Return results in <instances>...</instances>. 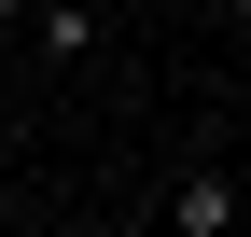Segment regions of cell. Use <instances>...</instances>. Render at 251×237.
Segmentation results:
<instances>
[{
  "label": "cell",
  "instance_id": "cell-1",
  "mask_svg": "<svg viewBox=\"0 0 251 237\" xmlns=\"http://www.w3.org/2000/svg\"><path fill=\"white\" fill-rule=\"evenodd\" d=\"M168 237H251V182L237 167H181L168 182Z\"/></svg>",
  "mask_w": 251,
  "mask_h": 237
},
{
  "label": "cell",
  "instance_id": "cell-3",
  "mask_svg": "<svg viewBox=\"0 0 251 237\" xmlns=\"http://www.w3.org/2000/svg\"><path fill=\"white\" fill-rule=\"evenodd\" d=\"M0 28H28V0H0Z\"/></svg>",
  "mask_w": 251,
  "mask_h": 237
},
{
  "label": "cell",
  "instance_id": "cell-2",
  "mask_svg": "<svg viewBox=\"0 0 251 237\" xmlns=\"http://www.w3.org/2000/svg\"><path fill=\"white\" fill-rule=\"evenodd\" d=\"M98 42H112V0H28V56L42 70H84Z\"/></svg>",
  "mask_w": 251,
  "mask_h": 237
},
{
  "label": "cell",
  "instance_id": "cell-4",
  "mask_svg": "<svg viewBox=\"0 0 251 237\" xmlns=\"http://www.w3.org/2000/svg\"><path fill=\"white\" fill-rule=\"evenodd\" d=\"M224 14H237V28H251V0H224Z\"/></svg>",
  "mask_w": 251,
  "mask_h": 237
}]
</instances>
